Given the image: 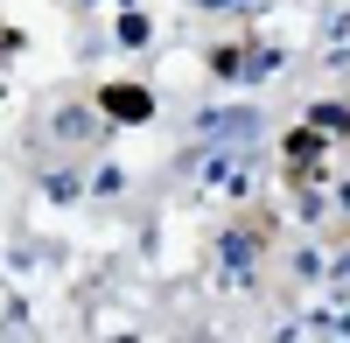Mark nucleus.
<instances>
[{"mask_svg": "<svg viewBox=\"0 0 350 343\" xmlns=\"http://www.w3.org/2000/svg\"><path fill=\"white\" fill-rule=\"evenodd\" d=\"M105 105L120 112V120H148V92H105Z\"/></svg>", "mask_w": 350, "mask_h": 343, "instance_id": "1", "label": "nucleus"}, {"mask_svg": "<svg viewBox=\"0 0 350 343\" xmlns=\"http://www.w3.org/2000/svg\"><path fill=\"white\" fill-rule=\"evenodd\" d=\"M203 8H231V0H203Z\"/></svg>", "mask_w": 350, "mask_h": 343, "instance_id": "2", "label": "nucleus"}]
</instances>
